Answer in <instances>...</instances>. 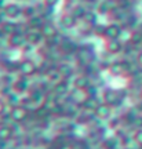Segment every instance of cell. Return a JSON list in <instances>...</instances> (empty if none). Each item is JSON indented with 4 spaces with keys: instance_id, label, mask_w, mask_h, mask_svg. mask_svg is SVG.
<instances>
[{
    "instance_id": "8fae6325",
    "label": "cell",
    "mask_w": 142,
    "mask_h": 149,
    "mask_svg": "<svg viewBox=\"0 0 142 149\" xmlns=\"http://www.w3.org/2000/svg\"><path fill=\"white\" fill-rule=\"evenodd\" d=\"M31 90V81H29V77H25V76H19L14 80L13 83V91L17 93V94H25Z\"/></svg>"
},
{
    "instance_id": "f35d334b",
    "label": "cell",
    "mask_w": 142,
    "mask_h": 149,
    "mask_svg": "<svg viewBox=\"0 0 142 149\" xmlns=\"http://www.w3.org/2000/svg\"><path fill=\"white\" fill-rule=\"evenodd\" d=\"M139 97H141V100H142V88L139 90Z\"/></svg>"
},
{
    "instance_id": "d4e9b609",
    "label": "cell",
    "mask_w": 142,
    "mask_h": 149,
    "mask_svg": "<svg viewBox=\"0 0 142 149\" xmlns=\"http://www.w3.org/2000/svg\"><path fill=\"white\" fill-rule=\"evenodd\" d=\"M132 46H135V47H138V46H141L142 44V31H132L131 35H130V42Z\"/></svg>"
},
{
    "instance_id": "7c38bea8",
    "label": "cell",
    "mask_w": 142,
    "mask_h": 149,
    "mask_svg": "<svg viewBox=\"0 0 142 149\" xmlns=\"http://www.w3.org/2000/svg\"><path fill=\"white\" fill-rule=\"evenodd\" d=\"M76 59H77L79 65L87 66V65L94 62V53L86 47H80L79 51L76 53Z\"/></svg>"
},
{
    "instance_id": "8992f818",
    "label": "cell",
    "mask_w": 142,
    "mask_h": 149,
    "mask_svg": "<svg viewBox=\"0 0 142 149\" xmlns=\"http://www.w3.org/2000/svg\"><path fill=\"white\" fill-rule=\"evenodd\" d=\"M7 42H8V44H10L11 47H14V48L25 47L28 44L26 33L24 32V31H18V32L13 33V35H10V36L7 37Z\"/></svg>"
},
{
    "instance_id": "2e32d148",
    "label": "cell",
    "mask_w": 142,
    "mask_h": 149,
    "mask_svg": "<svg viewBox=\"0 0 142 149\" xmlns=\"http://www.w3.org/2000/svg\"><path fill=\"white\" fill-rule=\"evenodd\" d=\"M14 135H15V130H14L13 124L3 123L0 126V141L1 142H10Z\"/></svg>"
},
{
    "instance_id": "ffe728a7",
    "label": "cell",
    "mask_w": 142,
    "mask_h": 149,
    "mask_svg": "<svg viewBox=\"0 0 142 149\" xmlns=\"http://www.w3.org/2000/svg\"><path fill=\"white\" fill-rule=\"evenodd\" d=\"M57 69H58V72H59V74L62 76V79L70 80V79H73L74 76H76V74H74L73 66H72L70 64H66V62H61V64H58Z\"/></svg>"
},
{
    "instance_id": "603a6c76",
    "label": "cell",
    "mask_w": 142,
    "mask_h": 149,
    "mask_svg": "<svg viewBox=\"0 0 142 149\" xmlns=\"http://www.w3.org/2000/svg\"><path fill=\"white\" fill-rule=\"evenodd\" d=\"M102 101H101L98 97H88L86 102L81 105V109H84V111H88V112H94L97 108L100 107Z\"/></svg>"
},
{
    "instance_id": "3957f363",
    "label": "cell",
    "mask_w": 142,
    "mask_h": 149,
    "mask_svg": "<svg viewBox=\"0 0 142 149\" xmlns=\"http://www.w3.org/2000/svg\"><path fill=\"white\" fill-rule=\"evenodd\" d=\"M39 72V65L36 64V61H33L31 58H25L19 61V72L18 73L25 77H32Z\"/></svg>"
},
{
    "instance_id": "277c9868",
    "label": "cell",
    "mask_w": 142,
    "mask_h": 149,
    "mask_svg": "<svg viewBox=\"0 0 142 149\" xmlns=\"http://www.w3.org/2000/svg\"><path fill=\"white\" fill-rule=\"evenodd\" d=\"M58 48H59L61 53H63L65 55H76V53L79 51L80 46L74 42L73 39H70V37H62V39L59 40Z\"/></svg>"
},
{
    "instance_id": "83f0119b",
    "label": "cell",
    "mask_w": 142,
    "mask_h": 149,
    "mask_svg": "<svg viewBox=\"0 0 142 149\" xmlns=\"http://www.w3.org/2000/svg\"><path fill=\"white\" fill-rule=\"evenodd\" d=\"M83 19H84V21L87 22L88 25H93V28L97 25V14H95L94 11H90V10H88V11H87V14H86V17L83 18Z\"/></svg>"
},
{
    "instance_id": "6da1fadb",
    "label": "cell",
    "mask_w": 142,
    "mask_h": 149,
    "mask_svg": "<svg viewBox=\"0 0 142 149\" xmlns=\"http://www.w3.org/2000/svg\"><path fill=\"white\" fill-rule=\"evenodd\" d=\"M126 98V91L123 90H116V88H105L102 93V101L104 104H108L112 108L120 107L123 101Z\"/></svg>"
},
{
    "instance_id": "8d00e7d4",
    "label": "cell",
    "mask_w": 142,
    "mask_h": 149,
    "mask_svg": "<svg viewBox=\"0 0 142 149\" xmlns=\"http://www.w3.org/2000/svg\"><path fill=\"white\" fill-rule=\"evenodd\" d=\"M84 3H87V4H95V3H98L100 0H83Z\"/></svg>"
},
{
    "instance_id": "7bdbcfd3",
    "label": "cell",
    "mask_w": 142,
    "mask_h": 149,
    "mask_svg": "<svg viewBox=\"0 0 142 149\" xmlns=\"http://www.w3.org/2000/svg\"><path fill=\"white\" fill-rule=\"evenodd\" d=\"M26 1H31V0H26Z\"/></svg>"
},
{
    "instance_id": "5bb4252c",
    "label": "cell",
    "mask_w": 142,
    "mask_h": 149,
    "mask_svg": "<svg viewBox=\"0 0 142 149\" xmlns=\"http://www.w3.org/2000/svg\"><path fill=\"white\" fill-rule=\"evenodd\" d=\"M93 84V80L88 74L81 73V74H76L73 79H72V87L74 88H80V90H87L90 86Z\"/></svg>"
},
{
    "instance_id": "44dd1931",
    "label": "cell",
    "mask_w": 142,
    "mask_h": 149,
    "mask_svg": "<svg viewBox=\"0 0 142 149\" xmlns=\"http://www.w3.org/2000/svg\"><path fill=\"white\" fill-rule=\"evenodd\" d=\"M0 31L4 33V35L10 36V35L18 32V31H21V29H19V25H18L14 19H4V22H3L1 26H0Z\"/></svg>"
},
{
    "instance_id": "f1b7e54d",
    "label": "cell",
    "mask_w": 142,
    "mask_h": 149,
    "mask_svg": "<svg viewBox=\"0 0 142 149\" xmlns=\"http://www.w3.org/2000/svg\"><path fill=\"white\" fill-rule=\"evenodd\" d=\"M36 14H37L36 7H32V6H25V7H24L22 15L26 17V19L28 18H31V17H33V15H36Z\"/></svg>"
},
{
    "instance_id": "b9f144b4",
    "label": "cell",
    "mask_w": 142,
    "mask_h": 149,
    "mask_svg": "<svg viewBox=\"0 0 142 149\" xmlns=\"http://www.w3.org/2000/svg\"><path fill=\"white\" fill-rule=\"evenodd\" d=\"M37 149H43V148H37ZM46 149H47V148H46Z\"/></svg>"
},
{
    "instance_id": "d590c367",
    "label": "cell",
    "mask_w": 142,
    "mask_h": 149,
    "mask_svg": "<svg viewBox=\"0 0 142 149\" xmlns=\"http://www.w3.org/2000/svg\"><path fill=\"white\" fill-rule=\"evenodd\" d=\"M137 65L139 68H142V51H139L137 54Z\"/></svg>"
},
{
    "instance_id": "4dcf8cb0",
    "label": "cell",
    "mask_w": 142,
    "mask_h": 149,
    "mask_svg": "<svg viewBox=\"0 0 142 149\" xmlns=\"http://www.w3.org/2000/svg\"><path fill=\"white\" fill-rule=\"evenodd\" d=\"M93 32H94L95 35H98V36H104V33H105V26L97 24V25L93 28Z\"/></svg>"
},
{
    "instance_id": "1f68e13d",
    "label": "cell",
    "mask_w": 142,
    "mask_h": 149,
    "mask_svg": "<svg viewBox=\"0 0 142 149\" xmlns=\"http://www.w3.org/2000/svg\"><path fill=\"white\" fill-rule=\"evenodd\" d=\"M43 3L47 6L48 8H55V6L59 3V0H44Z\"/></svg>"
},
{
    "instance_id": "ab89813d",
    "label": "cell",
    "mask_w": 142,
    "mask_h": 149,
    "mask_svg": "<svg viewBox=\"0 0 142 149\" xmlns=\"http://www.w3.org/2000/svg\"><path fill=\"white\" fill-rule=\"evenodd\" d=\"M113 1H116V3H120L121 0H113Z\"/></svg>"
},
{
    "instance_id": "4fadbf2b",
    "label": "cell",
    "mask_w": 142,
    "mask_h": 149,
    "mask_svg": "<svg viewBox=\"0 0 142 149\" xmlns=\"http://www.w3.org/2000/svg\"><path fill=\"white\" fill-rule=\"evenodd\" d=\"M88 97L90 95H88V93H87V90H80V88H74L73 87L72 91H70V94L68 95V100L72 101L73 104H76V105L81 107Z\"/></svg>"
},
{
    "instance_id": "e0dca14e",
    "label": "cell",
    "mask_w": 142,
    "mask_h": 149,
    "mask_svg": "<svg viewBox=\"0 0 142 149\" xmlns=\"http://www.w3.org/2000/svg\"><path fill=\"white\" fill-rule=\"evenodd\" d=\"M79 19L72 14V13H63L62 15L59 17V24L63 29H73L77 25Z\"/></svg>"
},
{
    "instance_id": "cb8c5ba5",
    "label": "cell",
    "mask_w": 142,
    "mask_h": 149,
    "mask_svg": "<svg viewBox=\"0 0 142 149\" xmlns=\"http://www.w3.org/2000/svg\"><path fill=\"white\" fill-rule=\"evenodd\" d=\"M120 144V139L117 137H105V138L101 141V145L104 149H117Z\"/></svg>"
},
{
    "instance_id": "30bf717a",
    "label": "cell",
    "mask_w": 142,
    "mask_h": 149,
    "mask_svg": "<svg viewBox=\"0 0 142 149\" xmlns=\"http://www.w3.org/2000/svg\"><path fill=\"white\" fill-rule=\"evenodd\" d=\"M70 84H72V81H69V80H66V79H62L61 81H58L57 84L54 86L53 94H55L58 98L68 97L69 94H70L72 88H73V87H70Z\"/></svg>"
},
{
    "instance_id": "e575fe53",
    "label": "cell",
    "mask_w": 142,
    "mask_h": 149,
    "mask_svg": "<svg viewBox=\"0 0 142 149\" xmlns=\"http://www.w3.org/2000/svg\"><path fill=\"white\" fill-rule=\"evenodd\" d=\"M6 108H7V102H4L3 100H0V116H1V115L4 113Z\"/></svg>"
},
{
    "instance_id": "4316f807",
    "label": "cell",
    "mask_w": 142,
    "mask_h": 149,
    "mask_svg": "<svg viewBox=\"0 0 142 149\" xmlns=\"http://www.w3.org/2000/svg\"><path fill=\"white\" fill-rule=\"evenodd\" d=\"M121 123H123V120L119 119L117 116H115V117H111V119L108 120V126H109L111 130H119L121 126Z\"/></svg>"
},
{
    "instance_id": "7a4b0ae2",
    "label": "cell",
    "mask_w": 142,
    "mask_h": 149,
    "mask_svg": "<svg viewBox=\"0 0 142 149\" xmlns=\"http://www.w3.org/2000/svg\"><path fill=\"white\" fill-rule=\"evenodd\" d=\"M31 116V112L28 111L24 105H17V107H11L10 113V120L15 124H22L28 120V117Z\"/></svg>"
},
{
    "instance_id": "52a82bcc",
    "label": "cell",
    "mask_w": 142,
    "mask_h": 149,
    "mask_svg": "<svg viewBox=\"0 0 142 149\" xmlns=\"http://www.w3.org/2000/svg\"><path fill=\"white\" fill-rule=\"evenodd\" d=\"M123 35V26L117 22H112L109 25H105V33L104 37L106 40H113V39H120Z\"/></svg>"
},
{
    "instance_id": "ee69618b",
    "label": "cell",
    "mask_w": 142,
    "mask_h": 149,
    "mask_svg": "<svg viewBox=\"0 0 142 149\" xmlns=\"http://www.w3.org/2000/svg\"><path fill=\"white\" fill-rule=\"evenodd\" d=\"M141 31H142V29H141Z\"/></svg>"
},
{
    "instance_id": "9a60e30c",
    "label": "cell",
    "mask_w": 142,
    "mask_h": 149,
    "mask_svg": "<svg viewBox=\"0 0 142 149\" xmlns=\"http://www.w3.org/2000/svg\"><path fill=\"white\" fill-rule=\"evenodd\" d=\"M26 42L29 46H32V47H37V46H40L46 39H44V36H43L42 31H35V29H29V31H26Z\"/></svg>"
},
{
    "instance_id": "5b68a950",
    "label": "cell",
    "mask_w": 142,
    "mask_h": 149,
    "mask_svg": "<svg viewBox=\"0 0 142 149\" xmlns=\"http://www.w3.org/2000/svg\"><path fill=\"white\" fill-rule=\"evenodd\" d=\"M22 11H24V7L18 4V3H6V6L3 7V15L4 18H8V19H14L15 21L17 18L22 17Z\"/></svg>"
},
{
    "instance_id": "f546056e",
    "label": "cell",
    "mask_w": 142,
    "mask_h": 149,
    "mask_svg": "<svg viewBox=\"0 0 142 149\" xmlns=\"http://www.w3.org/2000/svg\"><path fill=\"white\" fill-rule=\"evenodd\" d=\"M132 139H134L139 146H142V128H137V130H135V133L132 135Z\"/></svg>"
},
{
    "instance_id": "60d3db41",
    "label": "cell",
    "mask_w": 142,
    "mask_h": 149,
    "mask_svg": "<svg viewBox=\"0 0 142 149\" xmlns=\"http://www.w3.org/2000/svg\"><path fill=\"white\" fill-rule=\"evenodd\" d=\"M123 149H132V148H128V146H126V148H123Z\"/></svg>"
},
{
    "instance_id": "7402d4cb",
    "label": "cell",
    "mask_w": 142,
    "mask_h": 149,
    "mask_svg": "<svg viewBox=\"0 0 142 149\" xmlns=\"http://www.w3.org/2000/svg\"><path fill=\"white\" fill-rule=\"evenodd\" d=\"M113 8H115L113 0H102V1H100V3H98L97 13H98V14H101V15H106V14H111Z\"/></svg>"
},
{
    "instance_id": "d6986e66",
    "label": "cell",
    "mask_w": 142,
    "mask_h": 149,
    "mask_svg": "<svg viewBox=\"0 0 142 149\" xmlns=\"http://www.w3.org/2000/svg\"><path fill=\"white\" fill-rule=\"evenodd\" d=\"M44 24H46V21H44V17L39 15V14H36V15H33V17H31V18H28V19H26L28 29L42 31V28L44 26Z\"/></svg>"
},
{
    "instance_id": "484cf974",
    "label": "cell",
    "mask_w": 142,
    "mask_h": 149,
    "mask_svg": "<svg viewBox=\"0 0 142 149\" xmlns=\"http://www.w3.org/2000/svg\"><path fill=\"white\" fill-rule=\"evenodd\" d=\"M87 11H88V10L84 6L79 4V6H76V7L73 8V11H70V13H72V14L77 18V19H83V18L86 17V14H87Z\"/></svg>"
},
{
    "instance_id": "9c48e42d",
    "label": "cell",
    "mask_w": 142,
    "mask_h": 149,
    "mask_svg": "<svg viewBox=\"0 0 142 149\" xmlns=\"http://www.w3.org/2000/svg\"><path fill=\"white\" fill-rule=\"evenodd\" d=\"M42 33L44 39H46V42L48 43H53L57 40V37L59 36V31H58V28L54 25L53 22L47 21L44 24V26L42 28Z\"/></svg>"
},
{
    "instance_id": "ba28073f",
    "label": "cell",
    "mask_w": 142,
    "mask_h": 149,
    "mask_svg": "<svg viewBox=\"0 0 142 149\" xmlns=\"http://www.w3.org/2000/svg\"><path fill=\"white\" fill-rule=\"evenodd\" d=\"M94 116L98 122H108L111 117H113V108L109 107L108 104H101L100 107L94 111Z\"/></svg>"
},
{
    "instance_id": "ac0fdd59",
    "label": "cell",
    "mask_w": 142,
    "mask_h": 149,
    "mask_svg": "<svg viewBox=\"0 0 142 149\" xmlns=\"http://www.w3.org/2000/svg\"><path fill=\"white\" fill-rule=\"evenodd\" d=\"M106 51L112 55H116V54H120L123 50H124V44L121 43L120 39H113V40H108L105 44Z\"/></svg>"
},
{
    "instance_id": "d6a6232c",
    "label": "cell",
    "mask_w": 142,
    "mask_h": 149,
    "mask_svg": "<svg viewBox=\"0 0 142 149\" xmlns=\"http://www.w3.org/2000/svg\"><path fill=\"white\" fill-rule=\"evenodd\" d=\"M132 126H134V127H137V128H142V115L141 113L137 116V119H135V122H134Z\"/></svg>"
},
{
    "instance_id": "836d02e7",
    "label": "cell",
    "mask_w": 142,
    "mask_h": 149,
    "mask_svg": "<svg viewBox=\"0 0 142 149\" xmlns=\"http://www.w3.org/2000/svg\"><path fill=\"white\" fill-rule=\"evenodd\" d=\"M57 149H76L74 148V144L73 142H66V144L61 145V146H58Z\"/></svg>"
},
{
    "instance_id": "74e56055",
    "label": "cell",
    "mask_w": 142,
    "mask_h": 149,
    "mask_svg": "<svg viewBox=\"0 0 142 149\" xmlns=\"http://www.w3.org/2000/svg\"><path fill=\"white\" fill-rule=\"evenodd\" d=\"M4 22V15H3V13L0 11V26H1V24Z\"/></svg>"
}]
</instances>
